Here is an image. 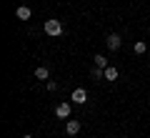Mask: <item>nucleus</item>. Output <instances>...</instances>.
<instances>
[{"instance_id":"f257e3e1","label":"nucleus","mask_w":150,"mask_h":138,"mask_svg":"<svg viewBox=\"0 0 150 138\" xmlns=\"http://www.w3.org/2000/svg\"><path fill=\"white\" fill-rule=\"evenodd\" d=\"M45 33L50 38H60L63 35V23L60 20H45Z\"/></svg>"},{"instance_id":"f03ea898","label":"nucleus","mask_w":150,"mask_h":138,"mask_svg":"<svg viewBox=\"0 0 150 138\" xmlns=\"http://www.w3.org/2000/svg\"><path fill=\"white\" fill-rule=\"evenodd\" d=\"M105 45H108V50H118L120 45H123V38H120L118 33H110V35L105 38Z\"/></svg>"},{"instance_id":"7ed1b4c3","label":"nucleus","mask_w":150,"mask_h":138,"mask_svg":"<svg viewBox=\"0 0 150 138\" xmlns=\"http://www.w3.org/2000/svg\"><path fill=\"white\" fill-rule=\"evenodd\" d=\"M55 116L58 118H68L70 116V103H58V106H55Z\"/></svg>"},{"instance_id":"20e7f679","label":"nucleus","mask_w":150,"mask_h":138,"mask_svg":"<svg viewBox=\"0 0 150 138\" xmlns=\"http://www.w3.org/2000/svg\"><path fill=\"white\" fill-rule=\"evenodd\" d=\"M73 101H75V103H85V101H88V90H85V88H75V90H73Z\"/></svg>"},{"instance_id":"39448f33","label":"nucleus","mask_w":150,"mask_h":138,"mask_svg":"<svg viewBox=\"0 0 150 138\" xmlns=\"http://www.w3.org/2000/svg\"><path fill=\"white\" fill-rule=\"evenodd\" d=\"M78 131H80V121H68L65 123V133L68 136H75Z\"/></svg>"},{"instance_id":"423d86ee","label":"nucleus","mask_w":150,"mask_h":138,"mask_svg":"<svg viewBox=\"0 0 150 138\" xmlns=\"http://www.w3.org/2000/svg\"><path fill=\"white\" fill-rule=\"evenodd\" d=\"M15 15H18V20H30L33 13H30V8H28V5H20V8L15 10Z\"/></svg>"},{"instance_id":"0eeeda50","label":"nucleus","mask_w":150,"mask_h":138,"mask_svg":"<svg viewBox=\"0 0 150 138\" xmlns=\"http://www.w3.org/2000/svg\"><path fill=\"white\" fill-rule=\"evenodd\" d=\"M48 75H50V70L45 68V65H38L35 68V78L38 80H48Z\"/></svg>"},{"instance_id":"6e6552de","label":"nucleus","mask_w":150,"mask_h":138,"mask_svg":"<svg viewBox=\"0 0 150 138\" xmlns=\"http://www.w3.org/2000/svg\"><path fill=\"white\" fill-rule=\"evenodd\" d=\"M105 78H108V80H118V68L108 65V68H105Z\"/></svg>"},{"instance_id":"1a4fd4ad","label":"nucleus","mask_w":150,"mask_h":138,"mask_svg":"<svg viewBox=\"0 0 150 138\" xmlns=\"http://www.w3.org/2000/svg\"><path fill=\"white\" fill-rule=\"evenodd\" d=\"M90 75H93V78H105V70H103V68H98V65H93V70H90Z\"/></svg>"},{"instance_id":"9d476101","label":"nucleus","mask_w":150,"mask_h":138,"mask_svg":"<svg viewBox=\"0 0 150 138\" xmlns=\"http://www.w3.org/2000/svg\"><path fill=\"white\" fill-rule=\"evenodd\" d=\"M95 65L105 70V68H108V58H105V55H95Z\"/></svg>"},{"instance_id":"9b49d317","label":"nucleus","mask_w":150,"mask_h":138,"mask_svg":"<svg viewBox=\"0 0 150 138\" xmlns=\"http://www.w3.org/2000/svg\"><path fill=\"white\" fill-rule=\"evenodd\" d=\"M145 50H148V45H145L143 40H135V53H138V55H143Z\"/></svg>"},{"instance_id":"f8f14e48","label":"nucleus","mask_w":150,"mask_h":138,"mask_svg":"<svg viewBox=\"0 0 150 138\" xmlns=\"http://www.w3.org/2000/svg\"><path fill=\"white\" fill-rule=\"evenodd\" d=\"M48 90H50V93H55V90H58V83H55V80H48Z\"/></svg>"},{"instance_id":"ddd939ff","label":"nucleus","mask_w":150,"mask_h":138,"mask_svg":"<svg viewBox=\"0 0 150 138\" xmlns=\"http://www.w3.org/2000/svg\"><path fill=\"white\" fill-rule=\"evenodd\" d=\"M23 138H33V136H30V133H25V136H23Z\"/></svg>"}]
</instances>
